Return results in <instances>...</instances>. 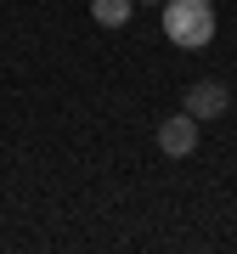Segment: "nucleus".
I'll list each match as a JSON object with an SVG mask.
<instances>
[{
	"instance_id": "f257e3e1",
	"label": "nucleus",
	"mask_w": 237,
	"mask_h": 254,
	"mask_svg": "<svg viewBox=\"0 0 237 254\" xmlns=\"http://www.w3.org/2000/svg\"><path fill=\"white\" fill-rule=\"evenodd\" d=\"M164 34L181 51H198L215 40V6L209 0H164Z\"/></svg>"
},
{
	"instance_id": "f03ea898",
	"label": "nucleus",
	"mask_w": 237,
	"mask_h": 254,
	"mask_svg": "<svg viewBox=\"0 0 237 254\" xmlns=\"http://www.w3.org/2000/svg\"><path fill=\"white\" fill-rule=\"evenodd\" d=\"M158 153H164V158H192V153H198V119H192L186 108L158 125Z\"/></svg>"
},
{
	"instance_id": "7ed1b4c3",
	"label": "nucleus",
	"mask_w": 237,
	"mask_h": 254,
	"mask_svg": "<svg viewBox=\"0 0 237 254\" xmlns=\"http://www.w3.org/2000/svg\"><path fill=\"white\" fill-rule=\"evenodd\" d=\"M226 108H232V91H226L220 79H198V85H186V113L198 119V125H215Z\"/></svg>"
},
{
	"instance_id": "20e7f679",
	"label": "nucleus",
	"mask_w": 237,
	"mask_h": 254,
	"mask_svg": "<svg viewBox=\"0 0 237 254\" xmlns=\"http://www.w3.org/2000/svg\"><path fill=\"white\" fill-rule=\"evenodd\" d=\"M130 6H136V0H91V17L102 28H124L130 23Z\"/></svg>"
},
{
	"instance_id": "39448f33",
	"label": "nucleus",
	"mask_w": 237,
	"mask_h": 254,
	"mask_svg": "<svg viewBox=\"0 0 237 254\" xmlns=\"http://www.w3.org/2000/svg\"><path fill=\"white\" fill-rule=\"evenodd\" d=\"M147 6H164V0H147Z\"/></svg>"
}]
</instances>
